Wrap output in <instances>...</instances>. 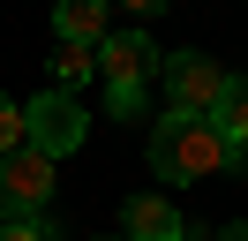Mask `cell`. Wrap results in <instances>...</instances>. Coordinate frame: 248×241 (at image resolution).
Segmentation results:
<instances>
[{"mask_svg":"<svg viewBox=\"0 0 248 241\" xmlns=\"http://www.w3.org/2000/svg\"><path fill=\"white\" fill-rule=\"evenodd\" d=\"M226 166H233V151H226V136L203 113H166L151 128V173L173 181V189H181V181H218Z\"/></svg>","mask_w":248,"mask_h":241,"instance_id":"1","label":"cell"},{"mask_svg":"<svg viewBox=\"0 0 248 241\" xmlns=\"http://www.w3.org/2000/svg\"><path fill=\"white\" fill-rule=\"evenodd\" d=\"M53 204V158L46 151H8L0 158V219H46Z\"/></svg>","mask_w":248,"mask_h":241,"instance_id":"2","label":"cell"},{"mask_svg":"<svg viewBox=\"0 0 248 241\" xmlns=\"http://www.w3.org/2000/svg\"><path fill=\"white\" fill-rule=\"evenodd\" d=\"M83 136H91V120H83V105L68 98V90H46V98L23 105V143L46 151V158H68Z\"/></svg>","mask_w":248,"mask_h":241,"instance_id":"3","label":"cell"},{"mask_svg":"<svg viewBox=\"0 0 248 241\" xmlns=\"http://www.w3.org/2000/svg\"><path fill=\"white\" fill-rule=\"evenodd\" d=\"M158 83H166V113H211L218 90H226V68L211 53H166Z\"/></svg>","mask_w":248,"mask_h":241,"instance_id":"4","label":"cell"},{"mask_svg":"<svg viewBox=\"0 0 248 241\" xmlns=\"http://www.w3.org/2000/svg\"><path fill=\"white\" fill-rule=\"evenodd\" d=\"M158 60H166V53H158L143 30H113V38L98 45V75H106V90H143V83L158 75Z\"/></svg>","mask_w":248,"mask_h":241,"instance_id":"5","label":"cell"},{"mask_svg":"<svg viewBox=\"0 0 248 241\" xmlns=\"http://www.w3.org/2000/svg\"><path fill=\"white\" fill-rule=\"evenodd\" d=\"M121 234L128 241H188V226H181V211H173V196H128Z\"/></svg>","mask_w":248,"mask_h":241,"instance_id":"6","label":"cell"},{"mask_svg":"<svg viewBox=\"0 0 248 241\" xmlns=\"http://www.w3.org/2000/svg\"><path fill=\"white\" fill-rule=\"evenodd\" d=\"M203 120H211L218 136H226L233 166H241V158H248V75H226V90H218V105H211Z\"/></svg>","mask_w":248,"mask_h":241,"instance_id":"7","label":"cell"},{"mask_svg":"<svg viewBox=\"0 0 248 241\" xmlns=\"http://www.w3.org/2000/svg\"><path fill=\"white\" fill-rule=\"evenodd\" d=\"M53 30H61L68 45H106L113 38V8L106 0H61V8H53Z\"/></svg>","mask_w":248,"mask_h":241,"instance_id":"8","label":"cell"},{"mask_svg":"<svg viewBox=\"0 0 248 241\" xmlns=\"http://www.w3.org/2000/svg\"><path fill=\"white\" fill-rule=\"evenodd\" d=\"M91 75H98V45H53V83H61V90H76V83H91Z\"/></svg>","mask_w":248,"mask_h":241,"instance_id":"9","label":"cell"},{"mask_svg":"<svg viewBox=\"0 0 248 241\" xmlns=\"http://www.w3.org/2000/svg\"><path fill=\"white\" fill-rule=\"evenodd\" d=\"M8 151H23V105L16 98H0V158Z\"/></svg>","mask_w":248,"mask_h":241,"instance_id":"10","label":"cell"},{"mask_svg":"<svg viewBox=\"0 0 248 241\" xmlns=\"http://www.w3.org/2000/svg\"><path fill=\"white\" fill-rule=\"evenodd\" d=\"M0 241H53V219H0Z\"/></svg>","mask_w":248,"mask_h":241,"instance_id":"11","label":"cell"},{"mask_svg":"<svg viewBox=\"0 0 248 241\" xmlns=\"http://www.w3.org/2000/svg\"><path fill=\"white\" fill-rule=\"evenodd\" d=\"M106 98H113V113H121V120H136V113H143V90H106Z\"/></svg>","mask_w":248,"mask_h":241,"instance_id":"12","label":"cell"},{"mask_svg":"<svg viewBox=\"0 0 248 241\" xmlns=\"http://www.w3.org/2000/svg\"><path fill=\"white\" fill-rule=\"evenodd\" d=\"M121 8H128V15H158L166 0H121Z\"/></svg>","mask_w":248,"mask_h":241,"instance_id":"13","label":"cell"},{"mask_svg":"<svg viewBox=\"0 0 248 241\" xmlns=\"http://www.w3.org/2000/svg\"><path fill=\"white\" fill-rule=\"evenodd\" d=\"M218 241H248V226H226V234H218Z\"/></svg>","mask_w":248,"mask_h":241,"instance_id":"14","label":"cell"},{"mask_svg":"<svg viewBox=\"0 0 248 241\" xmlns=\"http://www.w3.org/2000/svg\"><path fill=\"white\" fill-rule=\"evenodd\" d=\"M113 241H128V234H113Z\"/></svg>","mask_w":248,"mask_h":241,"instance_id":"15","label":"cell"}]
</instances>
